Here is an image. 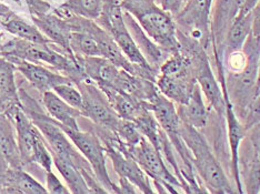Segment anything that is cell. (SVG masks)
<instances>
[{
  "instance_id": "d4e9b609",
  "label": "cell",
  "mask_w": 260,
  "mask_h": 194,
  "mask_svg": "<svg viewBox=\"0 0 260 194\" xmlns=\"http://www.w3.org/2000/svg\"><path fill=\"white\" fill-rule=\"evenodd\" d=\"M54 92L58 97H60L63 101H66L72 107L78 109L82 108V95L80 90L77 89L73 84H61L54 88Z\"/></svg>"
},
{
  "instance_id": "ffe728a7",
  "label": "cell",
  "mask_w": 260,
  "mask_h": 194,
  "mask_svg": "<svg viewBox=\"0 0 260 194\" xmlns=\"http://www.w3.org/2000/svg\"><path fill=\"white\" fill-rule=\"evenodd\" d=\"M251 33V16L250 11L246 15H238L229 27L224 36L221 48V59L230 52L242 49L246 40Z\"/></svg>"
},
{
  "instance_id": "4fadbf2b",
  "label": "cell",
  "mask_w": 260,
  "mask_h": 194,
  "mask_svg": "<svg viewBox=\"0 0 260 194\" xmlns=\"http://www.w3.org/2000/svg\"><path fill=\"white\" fill-rule=\"evenodd\" d=\"M238 164L244 193H260V157L246 137L241 141L239 148Z\"/></svg>"
},
{
  "instance_id": "52a82bcc",
  "label": "cell",
  "mask_w": 260,
  "mask_h": 194,
  "mask_svg": "<svg viewBox=\"0 0 260 194\" xmlns=\"http://www.w3.org/2000/svg\"><path fill=\"white\" fill-rule=\"evenodd\" d=\"M82 95V117L90 119L93 125L115 132L121 122V118L115 109L105 92L90 79L82 80L77 84Z\"/></svg>"
},
{
  "instance_id": "ba28073f",
  "label": "cell",
  "mask_w": 260,
  "mask_h": 194,
  "mask_svg": "<svg viewBox=\"0 0 260 194\" xmlns=\"http://www.w3.org/2000/svg\"><path fill=\"white\" fill-rule=\"evenodd\" d=\"M214 0H188L185 8L175 17L177 29L208 50L211 46L210 19Z\"/></svg>"
},
{
  "instance_id": "8fae6325",
  "label": "cell",
  "mask_w": 260,
  "mask_h": 194,
  "mask_svg": "<svg viewBox=\"0 0 260 194\" xmlns=\"http://www.w3.org/2000/svg\"><path fill=\"white\" fill-rule=\"evenodd\" d=\"M5 57V56H4ZM15 64L16 69L25 77L29 84L38 91L44 93L46 91L54 90V88L61 84H74L69 77L52 72L45 67L40 66L39 63L23 60L17 57H6Z\"/></svg>"
},
{
  "instance_id": "d6986e66",
  "label": "cell",
  "mask_w": 260,
  "mask_h": 194,
  "mask_svg": "<svg viewBox=\"0 0 260 194\" xmlns=\"http://www.w3.org/2000/svg\"><path fill=\"white\" fill-rule=\"evenodd\" d=\"M0 193L44 194L48 193V191L21 168L8 170L0 183Z\"/></svg>"
},
{
  "instance_id": "e0dca14e",
  "label": "cell",
  "mask_w": 260,
  "mask_h": 194,
  "mask_svg": "<svg viewBox=\"0 0 260 194\" xmlns=\"http://www.w3.org/2000/svg\"><path fill=\"white\" fill-rule=\"evenodd\" d=\"M34 22L41 31H44L46 37L50 41L58 44L66 50L68 54L74 55L70 49V33H72V27H70L67 19H62L60 17L54 15H43L32 17Z\"/></svg>"
},
{
  "instance_id": "2e32d148",
  "label": "cell",
  "mask_w": 260,
  "mask_h": 194,
  "mask_svg": "<svg viewBox=\"0 0 260 194\" xmlns=\"http://www.w3.org/2000/svg\"><path fill=\"white\" fill-rule=\"evenodd\" d=\"M177 110L181 122L187 123L198 130H203L208 126L210 108L209 105H206L204 95L198 84L193 88L188 101L185 104H179Z\"/></svg>"
},
{
  "instance_id": "5bb4252c",
  "label": "cell",
  "mask_w": 260,
  "mask_h": 194,
  "mask_svg": "<svg viewBox=\"0 0 260 194\" xmlns=\"http://www.w3.org/2000/svg\"><path fill=\"white\" fill-rule=\"evenodd\" d=\"M123 16H125L128 30L136 41V44L139 47V49L143 52V55L147 59V61L149 62L150 66L159 72V68H160L162 62L166 60L169 55L147 36V33L143 30V28L140 27L133 15L123 10Z\"/></svg>"
},
{
  "instance_id": "f546056e",
  "label": "cell",
  "mask_w": 260,
  "mask_h": 194,
  "mask_svg": "<svg viewBox=\"0 0 260 194\" xmlns=\"http://www.w3.org/2000/svg\"><path fill=\"white\" fill-rule=\"evenodd\" d=\"M135 185L125 178H119V192L120 193H136Z\"/></svg>"
},
{
  "instance_id": "30bf717a",
  "label": "cell",
  "mask_w": 260,
  "mask_h": 194,
  "mask_svg": "<svg viewBox=\"0 0 260 194\" xmlns=\"http://www.w3.org/2000/svg\"><path fill=\"white\" fill-rule=\"evenodd\" d=\"M22 167L14 123L5 112H0V183L9 169Z\"/></svg>"
},
{
  "instance_id": "484cf974",
  "label": "cell",
  "mask_w": 260,
  "mask_h": 194,
  "mask_svg": "<svg viewBox=\"0 0 260 194\" xmlns=\"http://www.w3.org/2000/svg\"><path fill=\"white\" fill-rule=\"evenodd\" d=\"M47 191L52 194H68L70 191L64 186L61 181L52 173V171L47 172Z\"/></svg>"
},
{
  "instance_id": "9c48e42d",
  "label": "cell",
  "mask_w": 260,
  "mask_h": 194,
  "mask_svg": "<svg viewBox=\"0 0 260 194\" xmlns=\"http://www.w3.org/2000/svg\"><path fill=\"white\" fill-rule=\"evenodd\" d=\"M242 5L244 0H214L210 19V33L215 60L222 61L221 48L224 36L236 17L239 15Z\"/></svg>"
},
{
  "instance_id": "83f0119b",
  "label": "cell",
  "mask_w": 260,
  "mask_h": 194,
  "mask_svg": "<svg viewBox=\"0 0 260 194\" xmlns=\"http://www.w3.org/2000/svg\"><path fill=\"white\" fill-rule=\"evenodd\" d=\"M246 138L249 140L253 150L260 157V120L247 129Z\"/></svg>"
},
{
  "instance_id": "4dcf8cb0",
  "label": "cell",
  "mask_w": 260,
  "mask_h": 194,
  "mask_svg": "<svg viewBox=\"0 0 260 194\" xmlns=\"http://www.w3.org/2000/svg\"><path fill=\"white\" fill-rule=\"evenodd\" d=\"M257 2H258V0H244V5H242L239 14L246 15V14L249 13V11L252 9L253 6L257 4Z\"/></svg>"
},
{
  "instance_id": "4316f807",
  "label": "cell",
  "mask_w": 260,
  "mask_h": 194,
  "mask_svg": "<svg viewBox=\"0 0 260 194\" xmlns=\"http://www.w3.org/2000/svg\"><path fill=\"white\" fill-rule=\"evenodd\" d=\"M158 3L164 10H166L175 18L185 8L188 0H158Z\"/></svg>"
},
{
  "instance_id": "1f68e13d",
  "label": "cell",
  "mask_w": 260,
  "mask_h": 194,
  "mask_svg": "<svg viewBox=\"0 0 260 194\" xmlns=\"http://www.w3.org/2000/svg\"><path fill=\"white\" fill-rule=\"evenodd\" d=\"M259 93H260V59H259V71H258V80H257V96Z\"/></svg>"
},
{
  "instance_id": "f1b7e54d",
  "label": "cell",
  "mask_w": 260,
  "mask_h": 194,
  "mask_svg": "<svg viewBox=\"0 0 260 194\" xmlns=\"http://www.w3.org/2000/svg\"><path fill=\"white\" fill-rule=\"evenodd\" d=\"M251 16V36L260 40V0L250 10Z\"/></svg>"
},
{
  "instance_id": "44dd1931",
  "label": "cell",
  "mask_w": 260,
  "mask_h": 194,
  "mask_svg": "<svg viewBox=\"0 0 260 194\" xmlns=\"http://www.w3.org/2000/svg\"><path fill=\"white\" fill-rule=\"evenodd\" d=\"M52 156V161L56 166L59 173L61 174L64 181L70 189V192L75 194H88L91 193L90 187L88 185L84 174L76 164L68 160V159L58 156L54 152H50Z\"/></svg>"
},
{
  "instance_id": "8992f818",
  "label": "cell",
  "mask_w": 260,
  "mask_h": 194,
  "mask_svg": "<svg viewBox=\"0 0 260 194\" xmlns=\"http://www.w3.org/2000/svg\"><path fill=\"white\" fill-rule=\"evenodd\" d=\"M130 153L138 162L146 174L155 182L158 189H166L165 192L179 193L182 190L181 183L175 174L169 171L164 160V157L145 137L139 142L129 148Z\"/></svg>"
},
{
  "instance_id": "7402d4cb",
  "label": "cell",
  "mask_w": 260,
  "mask_h": 194,
  "mask_svg": "<svg viewBox=\"0 0 260 194\" xmlns=\"http://www.w3.org/2000/svg\"><path fill=\"white\" fill-rule=\"evenodd\" d=\"M15 64L8 58L0 57V96L3 100V110L5 112L11 105L19 102V92L15 81Z\"/></svg>"
},
{
  "instance_id": "9a60e30c",
  "label": "cell",
  "mask_w": 260,
  "mask_h": 194,
  "mask_svg": "<svg viewBox=\"0 0 260 194\" xmlns=\"http://www.w3.org/2000/svg\"><path fill=\"white\" fill-rule=\"evenodd\" d=\"M150 110L169 140L180 136L181 120L175 103L159 91L150 102Z\"/></svg>"
},
{
  "instance_id": "603a6c76",
  "label": "cell",
  "mask_w": 260,
  "mask_h": 194,
  "mask_svg": "<svg viewBox=\"0 0 260 194\" xmlns=\"http://www.w3.org/2000/svg\"><path fill=\"white\" fill-rule=\"evenodd\" d=\"M3 25L10 33L15 34V36H17L19 39L28 40V41H31V43H37V44L50 43V40L47 37H45L37 27L29 25L28 22L22 20L15 14L10 15L8 18L4 19Z\"/></svg>"
},
{
  "instance_id": "7c38bea8",
  "label": "cell",
  "mask_w": 260,
  "mask_h": 194,
  "mask_svg": "<svg viewBox=\"0 0 260 194\" xmlns=\"http://www.w3.org/2000/svg\"><path fill=\"white\" fill-rule=\"evenodd\" d=\"M156 85L165 97L179 105L188 101L193 88L197 86V80L194 77V71L169 75L158 73Z\"/></svg>"
},
{
  "instance_id": "277c9868",
  "label": "cell",
  "mask_w": 260,
  "mask_h": 194,
  "mask_svg": "<svg viewBox=\"0 0 260 194\" xmlns=\"http://www.w3.org/2000/svg\"><path fill=\"white\" fill-rule=\"evenodd\" d=\"M5 57H17L35 63L46 62L54 68L63 71L73 80L74 84L89 79L78 58L75 55L63 56L52 50L48 44H37L23 39H15L0 50Z\"/></svg>"
},
{
  "instance_id": "ac0fdd59",
  "label": "cell",
  "mask_w": 260,
  "mask_h": 194,
  "mask_svg": "<svg viewBox=\"0 0 260 194\" xmlns=\"http://www.w3.org/2000/svg\"><path fill=\"white\" fill-rule=\"evenodd\" d=\"M43 102L47 112L56 121H58L61 127L80 129L78 121H77L79 117H82L80 111L72 107L66 101H63L54 91L44 92Z\"/></svg>"
},
{
  "instance_id": "3957f363",
  "label": "cell",
  "mask_w": 260,
  "mask_h": 194,
  "mask_svg": "<svg viewBox=\"0 0 260 194\" xmlns=\"http://www.w3.org/2000/svg\"><path fill=\"white\" fill-rule=\"evenodd\" d=\"M5 113L10 118L15 126L23 166L38 163L46 172L51 171L54 161L50 150L39 129L22 109L20 101L9 107Z\"/></svg>"
},
{
  "instance_id": "cb8c5ba5",
  "label": "cell",
  "mask_w": 260,
  "mask_h": 194,
  "mask_svg": "<svg viewBox=\"0 0 260 194\" xmlns=\"http://www.w3.org/2000/svg\"><path fill=\"white\" fill-rule=\"evenodd\" d=\"M105 0H68L61 7V11H57L58 14H67L64 18L73 14L76 16L85 17L88 19L97 20L103 11Z\"/></svg>"
},
{
  "instance_id": "6da1fadb",
  "label": "cell",
  "mask_w": 260,
  "mask_h": 194,
  "mask_svg": "<svg viewBox=\"0 0 260 194\" xmlns=\"http://www.w3.org/2000/svg\"><path fill=\"white\" fill-rule=\"evenodd\" d=\"M180 136L191 153L192 163L207 192L230 194L236 192L220 161L211 150L208 141L198 129L181 122Z\"/></svg>"
},
{
  "instance_id": "7a4b0ae2",
  "label": "cell",
  "mask_w": 260,
  "mask_h": 194,
  "mask_svg": "<svg viewBox=\"0 0 260 194\" xmlns=\"http://www.w3.org/2000/svg\"><path fill=\"white\" fill-rule=\"evenodd\" d=\"M121 6L165 52L171 55L180 50L175 18L153 0H121Z\"/></svg>"
},
{
  "instance_id": "5b68a950",
  "label": "cell",
  "mask_w": 260,
  "mask_h": 194,
  "mask_svg": "<svg viewBox=\"0 0 260 194\" xmlns=\"http://www.w3.org/2000/svg\"><path fill=\"white\" fill-rule=\"evenodd\" d=\"M61 127V126H60ZM69 139L86 158L91 166L99 183L108 193H120L119 186L111 181L106 166V149L103 141L94 132L82 131L81 129L61 127Z\"/></svg>"
}]
</instances>
